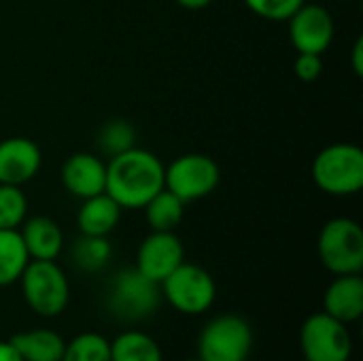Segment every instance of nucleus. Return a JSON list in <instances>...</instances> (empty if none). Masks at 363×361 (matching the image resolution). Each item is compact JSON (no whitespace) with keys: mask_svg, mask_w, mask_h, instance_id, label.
Returning a JSON list of instances; mask_svg holds the SVG:
<instances>
[{"mask_svg":"<svg viewBox=\"0 0 363 361\" xmlns=\"http://www.w3.org/2000/svg\"><path fill=\"white\" fill-rule=\"evenodd\" d=\"M164 168L155 153L132 147L106 162L104 191L123 211H143L145 204L164 189Z\"/></svg>","mask_w":363,"mask_h":361,"instance_id":"nucleus-1","label":"nucleus"},{"mask_svg":"<svg viewBox=\"0 0 363 361\" xmlns=\"http://www.w3.org/2000/svg\"><path fill=\"white\" fill-rule=\"evenodd\" d=\"M160 283L145 277L136 266L115 272L106 287L108 313L123 323H138L151 317L160 309Z\"/></svg>","mask_w":363,"mask_h":361,"instance_id":"nucleus-2","label":"nucleus"},{"mask_svg":"<svg viewBox=\"0 0 363 361\" xmlns=\"http://www.w3.org/2000/svg\"><path fill=\"white\" fill-rule=\"evenodd\" d=\"M313 181L323 194L355 196L363 187V151L353 143H334L313 162Z\"/></svg>","mask_w":363,"mask_h":361,"instance_id":"nucleus-3","label":"nucleus"},{"mask_svg":"<svg viewBox=\"0 0 363 361\" xmlns=\"http://www.w3.org/2000/svg\"><path fill=\"white\" fill-rule=\"evenodd\" d=\"M19 283L26 304L40 317H57L68 306L70 283L55 260H30Z\"/></svg>","mask_w":363,"mask_h":361,"instance_id":"nucleus-4","label":"nucleus"},{"mask_svg":"<svg viewBox=\"0 0 363 361\" xmlns=\"http://www.w3.org/2000/svg\"><path fill=\"white\" fill-rule=\"evenodd\" d=\"M321 264L334 274H362L363 270V230L355 219L334 217L319 234Z\"/></svg>","mask_w":363,"mask_h":361,"instance_id":"nucleus-5","label":"nucleus"},{"mask_svg":"<svg viewBox=\"0 0 363 361\" xmlns=\"http://www.w3.org/2000/svg\"><path fill=\"white\" fill-rule=\"evenodd\" d=\"M160 289L162 298L183 315H202L217 298V285L211 272L189 262H183L172 270L160 283Z\"/></svg>","mask_w":363,"mask_h":361,"instance_id":"nucleus-6","label":"nucleus"},{"mask_svg":"<svg viewBox=\"0 0 363 361\" xmlns=\"http://www.w3.org/2000/svg\"><path fill=\"white\" fill-rule=\"evenodd\" d=\"M253 351V330L240 315H219L211 319L198 338L202 361H247Z\"/></svg>","mask_w":363,"mask_h":361,"instance_id":"nucleus-7","label":"nucleus"},{"mask_svg":"<svg viewBox=\"0 0 363 361\" xmlns=\"http://www.w3.org/2000/svg\"><path fill=\"white\" fill-rule=\"evenodd\" d=\"M221 181V170L211 155L185 153L164 168V187L185 204L211 196Z\"/></svg>","mask_w":363,"mask_h":361,"instance_id":"nucleus-8","label":"nucleus"},{"mask_svg":"<svg viewBox=\"0 0 363 361\" xmlns=\"http://www.w3.org/2000/svg\"><path fill=\"white\" fill-rule=\"evenodd\" d=\"M300 347L304 361H349L353 355L349 326L328 313H315L304 321Z\"/></svg>","mask_w":363,"mask_h":361,"instance_id":"nucleus-9","label":"nucleus"},{"mask_svg":"<svg viewBox=\"0 0 363 361\" xmlns=\"http://www.w3.org/2000/svg\"><path fill=\"white\" fill-rule=\"evenodd\" d=\"M289 40L298 53L323 55L334 40V17L323 4H302L289 19Z\"/></svg>","mask_w":363,"mask_h":361,"instance_id":"nucleus-10","label":"nucleus"},{"mask_svg":"<svg viewBox=\"0 0 363 361\" xmlns=\"http://www.w3.org/2000/svg\"><path fill=\"white\" fill-rule=\"evenodd\" d=\"M185 262V249L174 232H151L136 251V270L155 283H162Z\"/></svg>","mask_w":363,"mask_h":361,"instance_id":"nucleus-11","label":"nucleus"},{"mask_svg":"<svg viewBox=\"0 0 363 361\" xmlns=\"http://www.w3.org/2000/svg\"><path fill=\"white\" fill-rule=\"evenodd\" d=\"M43 164L40 147L26 136L0 140V183L23 187L32 181Z\"/></svg>","mask_w":363,"mask_h":361,"instance_id":"nucleus-12","label":"nucleus"},{"mask_svg":"<svg viewBox=\"0 0 363 361\" xmlns=\"http://www.w3.org/2000/svg\"><path fill=\"white\" fill-rule=\"evenodd\" d=\"M62 185L70 196L79 200L102 194L106 187L104 157L94 155L89 151L72 153L62 166Z\"/></svg>","mask_w":363,"mask_h":361,"instance_id":"nucleus-13","label":"nucleus"},{"mask_svg":"<svg viewBox=\"0 0 363 361\" xmlns=\"http://www.w3.org/2000/svg\"><path fill=\"white\" fill-rule=\"evenodd\" d=\"M323 313L342 321L355 323L363 315V279L362 274L336 277L323 296Z\"/></svg>","mask_w":363,"mask_h":361,"instance_id":"nucleus-14","label":"nucleus"},{"mask_svg":"<svg viewBox=\"0 0 363 361\" xmlns=\"http://www.w3.org/2000/svg\"><path fill=\"white\" fill-rule=\"evenodd\" d=\"M19 234L30 260H57L64 249V232L57 221L47 215L26 217L19 226Z\"/></svg>","mask_w":363,"mask_h":361,"instance_id":"nucleus-15","label":"nucleus"},{"mask_svg":"<svg viewBox=\"0 0 363 361\" xmlns=\"http://www.w3.org/2000/svg\"><path fill=\"white\" fill-rule=\"evenodd\" d=\"M121 211L123 209L106 191L85 198L77 213L79 232L87 236H108L117 228Z\"/></svg>","mask_w":363,"mask_h":361,"instance_id":"nucleus-16","label":"nucleus"},{"mask_svg":"<svg viewBox=\"0 0 363 361\" xmlns=\"http://www.w3.org/2000/svg\"><path fill=\"white\" fill-rule=\"evenodd\" d=\"M11 345L23 361H60L66 349V340L49 328L19 332L11 338Z\"/></svg>","mask_w":363,"mask_h":361,"instance_id":"nucleus-17","label":"nucleus"},{"mask_svg":"<svg viewBox=\"0 0 363 361\" xmlns=\"http://www.w3.org/2000/svg\"><path fill=\"white\" fill-rule=\"evenodd\" d=\"M143 211L151 232H174L183 221L185 202L164 187L145 204Z\"/></svg>","mask_w":363,"mask_h":361,"instance_id":"nucleus-18","label":"nucleus"},{"mask_svg":"<svg viewBox=\"0 0 363 361\" xmlns=\"http://www.w3.org/2000/svg\"><path fill=\"white\" fill-rule=\"evenodd\" d=\"M113 257V247L108 236H87L81 234L74 245L70 247V260L72 264L87 274L102 272Z\"/></svg>","mask_w":363,"mask_h":361,"instance_id":"nucleus-19","label":"nucleus"},{"mask_svg":"<svg viewBox=\"0 0 363 361\" xmlns=\"http://www.w3.org/2000/svg\"><path fill=\"white\" fill-rule=\"evenodd\" d=\"M28 264L30 255L19 230H0V287L17 283Z\"/></svg>","mask_w":363,"mask_h":361,"instance_id":"nucleus-20","label":"nucleus"},{"mask_svg":"<svg viewBox=\"0 0 363 361\" xmlns=\"http://www.w3.org/2000/svg\"><path fill=\"white\" fill-rule=\"evenodd\" d=\"M111 361H164L160 345L138 330L119 334L111 343Z\"/></svg>","mask_w":363,"mask_h":361,"instance_id":"nucleus-21","label":"nucleus"},{"mask_svg":"<svg viewBox=\"0 0 363 361\" xmlns=\"http://www.w3.org/2000/svg\"><path fill=\"white\" fill-rule=\"evenodd\" d=\"M96 147H98L100 157L111 160V157L136 147V128L123 117L108 119L100 126V130L96 134Z\"/></svg>","mask_w":363,"mask_h":361,"instance_id":"nucleus-22","label":"nucleus"},{"mask_svg":"<svg viewBox=\"0 0 363 361\" xmlns=\"http://www.w3.org/2000/svg\"><path fill=\"white\" fill-rule=\"evenodd\" d=\"M60 361H111V343L94 332L79 334L77 338L66 343Z\"/></svg>","mask_w":363,"mask_h":361,"instance_id":"nucleus-23","label":"nucleus"},{"mask_svg":"<svg viewBox=\"0 0 363 361\" xmlns=\"http://www.w3.org/2000/svg\"><path fill=\"white\" fill-rule=\"evenodd\" d=\"M28 217V198L21 187L0 183V230H19Z\"/></svg>","mask_w":363,"mask_h":361,"instance_id":"nucleus-24","label":"nucleus"},{"mask_svg":"<svg viewBox=\"0 0 363 361\" xmlns=\"http://www.w3.org/2000/svg\"><path fill=\"white\" fill-rule=\"evenodd\" d=\"M306 0H245V4L262 19L287 21Z\"/></svg>","mask_w":363,"mask_h":361,"instance_id":"nucleus-25","label":"nucleus"},{"mask_svg":"<svg viewBox=\"0 0 363 361\" xmlns=\"http://www.w3.org/2000/svg\"><path fill=\"white\" fill-rule=\"evenodd\" d=\"M294 72L300 81L313 83L323 72V57L319 53H298L294 62Z\"/></svg>","mask_w":363,"mask_h":361,"instance_id":"nucleus-26","label":"nucleus"},{"mask_svg":"<svg viewBox=\"0 0 363 361\" xmlns=\"http://www.w3.org/2000/svg\"><path fill=\"white\" fill-rule=\"evenodd\" d=\"M353 70L357 77L363 74V40L357 38L355 40V47H353Z\"/></svg>","mask_w":363,"mask_h":361,"instance_id":"nucleus-27","label":"nucleus"},{"mask_svg":"<svg viewBox=\"0 0 363 361\" xmlns=\"http://www.w3.org/2000/svg\"><path fill=\"white\" fill-rule=\"evenodd\" d=\"M0 361H23L19 357V353L15 351V347L11 345V340H0Z\"/></svg>","mask_w":363,"mask_h":361,"instance_id":"nucleus-28","label":"nucleus"},{"mask_svg":"<svg viewBox=\"0 0 363 361\" xmlns=\"http://www.w3.org/2000/svg\"><path fill=\"white\" fill-rule=\"evenodd\" d=\"M213 0H177V4H181L183 9H189V11H200V9H206Z\"/></svg>","mask_w":363,"mask_h":361,"instance_id":"nucleus-29","label":"nucleus"},{"mask_svg":"<svg viewBox=\"0 0 363 361\" xmlns=\"http://www.w3.org/2000/svg\"><path fill=\"white\" fill-rule=\"evenodd\" d=\"M185 361H202L200 357H196V360H185Z\"/></svg>","mask_w":363,"mask_h":361,"instance_id":"nucleus-30","label":"nucleus"}]
</instances>
